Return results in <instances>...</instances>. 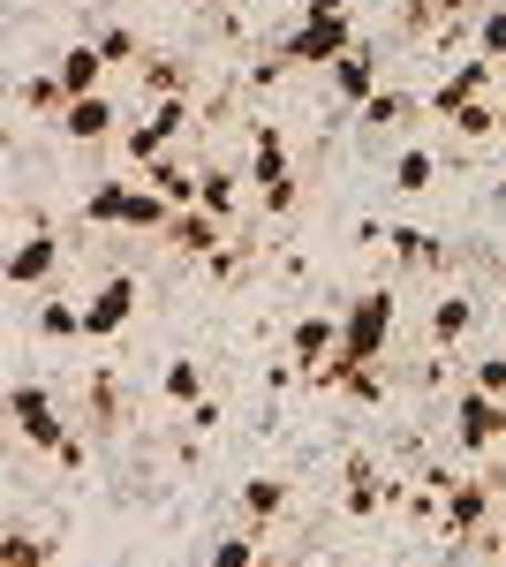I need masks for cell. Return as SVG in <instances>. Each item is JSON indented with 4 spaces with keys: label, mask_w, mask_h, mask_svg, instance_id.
<instances>
[{
    "label": "cell",
    "mask_w": 506,
    "mask_h": 567,
    "mask_svg": "<svg viewBox=\"0 0 506 567\" xmlns=\"http://www.w3.org/2000/svg\"><path fill=\"white\" fill-rule=\"evenodd\" d=\"M393 333H401V288H363L355 303L340 310V371H363V363H385L393 349ZM326 363V371H333Z\"/></svg>",
    "instance_id": "1"
},
{
    "label": "cell",
    "mask_w": 506,
    "mask_h": 567,
    "mask_svg": "<svg viewBox=\"0 0 506 567\" xmlns=\"http://www.w3.org/2000/svg\"><path fill=\"white\" fill-rule=\"evenodd\" d=\"M355 39V16H348V0H302V23L280 39V53L296 61V69H333Z\"/></svg>",
    "instance_id": "2"
},
{
    "label": "cell",
    "mask_w": 506,
    "mask_h": 567,
    "mask_svg": "<svg viewBox=\"0 0 506 567\" xmlns=\"http://www.w3.org/2000/svg\"><path fill=\"white\" fill-rule=\"evenodd\" d=\"M250 189H257V205L272 219H288L302 205V175L288 167V136H280V122H257L250 130Z\"/></svg>",
    "instance_id": "3"
},
{
    "label": "cell",
    "mask_w": 506,
    "mask_h": 567,
    "mask_svg": "<svg viewBox=\"0 0 506 567\" xmlns=\"http://www.w3.org/2000/svg\"><path fill=\"white\" fill-rule=\"evenodd\" d=\"M189 122H197V106H189V99H152V114L122 130V159H128V167H152V159H167L174 144L189 136Z\"/></svg>",
    "instance_id": "4"
},
{
    "label": "cell",
    "mask_w": 506,
    "mask_h": 567,
    "mask_svg": "<svg viewBox=\"0 0 506 567\" xmlns=\"http://www.w3.org/2000/svg\"><path fill=\"white\" fill-rule=\"evenodd\" d=\"M8 409H16V432H23V446H39V454H61L69 446V416H61V401L39 386V379H16L8 386Z\"/></svg>",
    "instance_id": "5"
},
{
    "label": "cell",
    "mask_w": 506,
    "mask_h": 567,
    "mask_svg": "<svg viewBox=\"0 0 506 567\" xmlns=\"http://www.w3.org/2000/svg\"><path fill=\"white\" fill-rule=\"evenodd\" d=\"M492 84H499V61H492V53H468V61H454V69L431 84L423 114H431V122H454L468 99H492Z\"/></svg>",
    "instance_id": "6"
},
{
    "label": "cell",
    "mask_w": 506,
    "mask_h": 567,
    "mask_svg": "<svg viewBox=\"0 0 506 567\" xmlns=\"http://www.w3.org/2000/svg\"><path fill=\"white\" fill-rule=\"evenodd\" d=\"M499 439H506V401L484 386H462V401H454V446H462L468 462H484Z\"/></svg>",
    "instance_id": "7"
},
{
    "label": "cell",
    "mask_w": 506,
    "mask_h": 567,
    "mask_svg": "<svg viewBox=\"0 0 506 567\" xmlns=\"http://www.w3.org/2000/svg\"><path fill=\"white\" fill-rule=\"evenodd\" d=\"M492 523H499V492L484 477H462L446 492V537H454V545H484Z\"/></svg>",
    "instance_id": "8"
},
{
    "label": "cell",
    "mask_w": 506,
    "mask_h": 567,
    "mask_svg": "<svg viewBox=\"0 0 506 567\" xmlns=\"http://www.w3.org/2000/svg\"><path fill=\"white\" fill-rule=\"evenodd\" d=\"M53 130L69 136V144H114L122 136V106H114V91H91V99H69L53 114Z\"/></svg>",
    "instance_id": "9"
},
{
    "label": "cell",
    "mask_w": 506,
    "mask_h": 567,
    "mask_svg": "<svg viewBox=\"0 0 506 567\" xmlns=\"http://www.w3.org/2000/svg\"><path fill=\"white\" fill-rule=\"evenodd\" d=\"M333 355H340V318H333V310H310V318H296V333H288V371L318 379Z\"/></svg>",
    "instance_id": "10"
},
{
    "label": "cell",
    "mask_w": 506,
    "mask_h": 567,
    "mask_svg": "<svg viewBox=\"0 0 506 567\" xmlns=\"http://www.w3.org/2000/svg\"><path fill=\"white\" fill-rule=\"evenodd\" d=\"M326 84H333V99L348 106V114H363V106L385 91V84H379V53H371V45H348L333 69H326Z\"/></svg>",
    "instance_id": "11"
},
{
    "label": "cell",
    "mask_w": 506,
    "mask_h": 567,
    "mask_svg": "<svg viewBox=\"0 0 506 567\" xmlns=\"http://www.w3.org/2000/svg\"><path fill=\"white\" fill-rule=\"evenodd\" d=\"M128 318H136V280L128 272H106L99 288H91V303H84V326H91V341H114Z\"/></svg>",
    "instance_id": "12"
},
{
    "label": "cell",
    "mask_w": 506,
    "mask_h": 567,
    "mask_svg": "<svg viewBox=\"0 0 506 567\" xmlns=\"http://www.w3.org/2000/svg\"><path fill=\"white\" fill-rule=\"evenodd\" d=\"M159 243H167V250H182V258H219V250H227V219L205 213V205H182Z\"/></svg>",
    "instance_id": "13"
},
{
    "label": "cell",
    "mask_w": 506,
    "mask_h": 567,
    "mask_svg": "<svg viewBox=\"0 0 506 567\" xmlns=\"http://www.w3.org/2000/svg\"><path fill=\"white\" fill-rule=\"evenodd\" d=\"M53 272H61V235H45V227H39V235H23L16 258H8V288H16V296H39Z\"/></svg>",
    "instance_id": "14"
},
{
    "label": "cell",
    "mask_w": 506,
    "mask_h": 567,
    "mask_svg": "<svg viewBox=\"0 0 506 567\" xmlns=\"http://www.w3.org/2000/svg\"><path fill=\"white\" fill-rule=\"evenodd\" d=\"M53 76H61V91H69V99H91V91H106V76H114V61L99 53V39H76V45H61Z\"/></svg>",
    "instance_id": "15"
},
{
    "label": "cell",
    "mask_w": 506,
    "mask_h": 567,
    "mask_svg": "<svg viewBox=\"0 0 506 567\" xmlns=\"http://www.w3.org/2000/svg\"><path fill=\"white\" fill-rule=\"evenodd\" d=\"M385 499H393V484L379 477V462H363V454H348V470H340V507L363 523V515H379Z\"/></svg>",
    "instance_id": "16"
},
{
    "label": "cell",
    "mask_w": 506,
    "mask_h": 567,
    "mask_svg": "<svg viewBox=\"0 0 506 567\" xmlns=\"http://www.w3.org/2000/svg\"><path fill=\"white\" fill-rule=\"evenodd\" d=\"M476 296H462V288H454V296H438V303H431V326H423V333H431V349L446 355V349H462L468 341V326H476Z\"/></svg>",
    "instance_id": "17"
},
{
    "label": "cell",
    "mask_w": 506,
    "mask_h": 567,
    "mask_svg": "<svg viewBox=\"0 0 506 567\" xmlns=\"http://www.w3.org/2000/svg\"><path fill=\"white\" fill-rule=\"evenodd\" d=\"M385 250H393L401 272H438V265H454V250H446L438 235H423V227H393V235H385Z\"/></svg>",
    "instance_id": "18"
},
{
    "label": "cell",
    "mask_w": 506,
    "mask_h": 567,
    "mask_svg": "<svg viewBox=\"0 0 506 567\" xmlns=\"http://www.w3.org/2000/svg\"><path fill=\"white\" fill-rule=\"evenodd\" d=\"M144 182L167 197L174 213H182V205H197V189H205V175H197L189 159H174V152H167V159H152V167H144Z\"/></svg>",
    "instance_id": "19"
},
{
    "label": "cell",
    "mask_w": 506,
    "mask_h": 567,
    "mask_svg": "<svg viewBox=\"0 0 506 567\" xmlns=\"http://www.w3.org/2000/svg\"><path fill=\"white\" fill-rule=\"evenodd\" d=\"M136 76H144L152 99H189V84H197V76H189V61H174V53H144V61H136Z\"/></svg>",
    "instance_id": "20"
},
{
    "label": "cell",
    "mask_w": 506,
    "mask_h": 567,
    "mask_svg": "<svg viewBox=\"0 0 506 567\" xmlns=\"http://www.w3.org/2000/svg\"><path fill=\"white\" fill-rule=\"evenodd\" d=\"M288 515V477H250L242 484V523L265 529V523H280Z\"/></svg>",
    "instance_id": "21"
},
{
    "label": "cell",
    "mask_w": 506,
    "mask_h": 567,
    "mask_svg": "<svg viewBox=\"0 0 506 567\" xmlns=\"http://www.w3.org/2000/svg\"><path fill=\"white\" fill-rule=\"evenodd\" d=\"M242 189H250V175H235V167H205V189H197V205L219 219L242 213Z\"/></svg>",
    "instance_id": "22"
},
{
    "label": "cell",
    "mask_w": 506,
    "mask_h": 567,
    "mask_svg": "<svg viewBox=\"0 0 506 567\" xmlns=\"http://www.w3.org/2000/svg\"><path fill=\"white\" fill-rule=\"evenodd\" d=\"M431 182H438V152H431V144H409V152L393 159V189H401V197H423Z\"/></svg>",
    "instance_id": "23"
},
{
    "label": "cell",
    "mask_w": 506,
    "mask_h": 567,
    "mask_svg": "<svg viewBox=\"0 0 506 567\" xmlns=\"http://www.w3.org/2000/svg\"><path fill=\"white\" fill-rule=\"evenodd\" d=\"M39 333H45V341H84V333H91V326H84V303L45 296V303H39Z\"/></svg>",
    "instance_id": "24"
},
{
    "label": "cell",
    "mask_w": 506,
    "mask_h": 567,
    "mask_svg": "<svg viewBox=\"0 0 506 567\" xmlns=\"http://www.w3.org/2000/svg\"><path fill=\"white\" fill-rule=\"evenodd\" d=\"M506 130V114H499V99H468L462 114H454V136L462 144H492V136Z\"/></svg>",
    "instance_id": "25"
},
{
    "label": "cell",
    "mask_w": 506,
    "mask_h": 567,
    "mask_svg": "<svg viewBox=\"0 0 506 567\" xmlns=\"http://www.w3.org/2000/svg\"><path fill=\"white\" fill-rule=\"evenodd\" d=\"M159 393H167L174 409H197V401H205V371H197L189 355H174L167 371H159Z\"/></svg>",
    "instance_id": "26"
},
{
    "label": "cell",
    "mask_w": 506,
    "mask_h": 567,
    "mask_svg": "<svg viewBox=\"0 0 506 567\" xmlns=\"http://www.w3.org/2000/svg\"><path fill=\"white\" fill-rule=\"evenodd\" d=\"M409 114H416V99H409V91H379V99L363 106V136H379V130H401Z\"/></svg>",
    "instance_id": "27"
},
{
    "label": "cell",
    "mask_w": 506,
    "mask_h": 567,
    "mask_svg": "<svg viewBox=\"0 0 506 567\" xmlns=\"http://www.w3.org/2000/svg\"><path fill=\"white\" fill-rule=\"evenodd\" d=\"M0 567H53V545H39L31 529H8L0 537Z\"/></svg>",
    "instance_id": "28"
},
{
    "label": "cell",
    "mask_w": 506,
    "mask_h": 567,
    "mask_svg": "<svg viewBox=\"0 0 506 567\" xmlns=\"http://www.w3.org/2000/svg\"><path fill=\"white\" fill-rule=\"evenodd\" d=\"M205 567H257V529L242 523V529H227L219 545H211V560Z\"/></svg>",
    "instance_id": "29"
},
{
    "label": "cell",
    "mask_w": 506,
    "mask_h": 567,
    "mask_svg": "<svg viewBox=\"0 0 506 567\" xmlns=\"http://www.w3.org/2000/svg\"><path fill=\"white\" fill-rule=\"evenodd\" d=\"M99 53H106L114 69H136V61H144V39H136L128 23H106V31H99Z\"/></svg>",
    "instance_id": "30"
},
{
    "label": "cell",
    "mask_w": 506,
    "mask_h": 567,
    "mask_svg": "<svg viewBox=\"0 0 506 567\" xmlns=\"http://www.w3.org/2000/svg\"><path fill=\"white\" fill-rule=\"evenodd\" d=\"M23 106H31V114H61V106H69L61 76H53V69H45V76H31V84H23Z\"/></svg>",
    "instance_id": "31"
},
{
    "label": "cell",
    "mask_w": 506,
    "mask_h": 567,
    "mask_svg": "<svg viewBox=\"0 0 506 567\" xmlns=\"http://www.w3.org/2000/svg\"><path fill=\"white\" fill-rule=\"evenodd\" d=\"M476 53H492L506 69V8H484V23H476Z\"/></svg>",
    "instance_id": "32"
},
{
    "label": "cell",
    "mask_w": 506,
    "mask_h": 567,
    "mask_svg": "<svg viewBox=\"0 0 506 567\" xmlns=\"http://www.w3.org/2000/svg\"><path fill=\"white\" fill-rule=\"evenodd\" d=\"M468 386H484V393H499V401H506V349H499V355H484V363L468 371Z\"/></svg>",
    "instance_id": "33"
},
{
    "label": "cell",
    "mask_w": 506,
    "mask_h": 567,
    "mask_svg": "<svg viewBox=\"0 0 506 567\" xmlns=\"http://www.w3.org/2000/svg\"><path fill=\"white\" fill-rule=\"evenodd\" d=\"M53 462H61V470H84V462H91V446H84V439H76V432H69V446H61Z\"/></svg>",
    "instance_id": "34"
},
{
    "label": "cell",
    "mask_w": 506,
    "mask_h": 567,
    "mask_svg": "<svg viewBox=\"0 0 506 567\" xmlns=\"http://www.w3.org/2000/svg\"><path fill=\"white\" fill-rule=\"evenodd\" d=\"M189 432H219V401H197L189 409Z\"/></svg>",
    "instance_id": "35"
},
{
    "label": "cell",
    "mask_w": 506,
    "mask_h": 567,
    "mask_svg": "<svg viewBox=\"0 0 506 567\" xmlns=\"http://www.w3.org/2000/svg\"><path fill=\"white\" fill-rule=\"evenodd\" d=\"M431 8H438V23H454V16H468L476 0H431Z\"/></svg>",
    "instance_id": "36"
},
{
    "label": "cell",
    "mask_w": 506,
    "mask_h": 567,
    "mask_svg": "<svg viewBox=\"0 0 506 567\" xmlns=\"http://www.w3.org/2000/svg\"><path fill=\"white\" fill-rule=\"evenodd\" d=\"M205 8H211V16H235V0H205Z\"/></svg>",
    "instance_id": "37"
},
{
    "label": "cell",
    "mask_w": 506,
    "mask_h": 567,
    "mask_svg": "<svg viewBox=\"0 0 506 567\" xmlns=\"http://www.w3.org/2000/svg\"><path fill=\"white\" fill-rule=\"evenodd\" d=\"M499 114H506V91H499Z\"/></svg>",
    "instance_id": "38"
}]
</instances>
